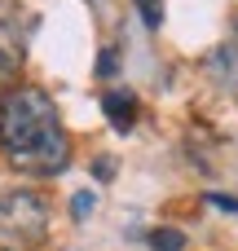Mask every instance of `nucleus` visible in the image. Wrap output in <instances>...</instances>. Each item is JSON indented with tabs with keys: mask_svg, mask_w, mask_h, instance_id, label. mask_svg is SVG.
<instances>
[{
	"mask_svg": "<svg viewBox=\"0 0 238 251\" xmlns=\"http://www.w3.org/2000/svg\"><path fill=\"white\" fill-rule=\"evenodd\" d=\"M132 4H137V13H141V22H146L150 31L163 22V0H132Z\"/></svg>",
	"mask_w": 238,
	"mask_h": 251,
	"instance_id": "39448f33",
	"label": "nucleus"
},
{
	"mask_svg": "<svg viewBox=\"0 0 238 251\" xmlns=\"http://www.w3.org/2000/svg\"><path fill=\"white\" fill-rule=\"evenodd\" d=\"M146 243H150V251H181L185 247V234L181 229H150Z\"/></svg>",
	"mask_w": 238,
	"mask_h": 251,
	"instance_id": "20e7f679",
	"label": "nucleus"
},
{
	"mask_svg": "<svg viewBox=\"0 0 238 251\" xmlns=\"http://www.w3.org/2000/svg\"><path fill=\"white\" fill-rule=\"evenodd\" d=\"M216 207H225V212H238V199H230V194H208Z\"/></svg>",
	"mask_w": 238,
	"mask_h": 251,
	"instance_id": "0eeeda50",
	"label": "nucleus"
},
{
	"mask_svg": "<svg viewBox=\"0 0 238 251\" xmlns=\"http://www.w3.org/2000/svg\"><path fill=\"white\" fill-rule=\"evenodd\" d=\"M88 203H93V194H75V216H84V212H88Z\"/></svg>",
	"mask_w": 238,
	"mask_h": 251,
	"instance_id": "6e6552de",
	"label": "nucleus"
},
{
	"mask_svg": "<svg viewBox=\"0 0 238 251\" xmlns=\"http://www.w3.org/2000/svg\"><path fill=\"white\" fill-rule=\"evenodd\" d=\"M0 150L22 176H57L71 159V137L44 88L13 84L0 97Z\"/></svg>",
	"mask_w": 238,
	"mask_h": 251,
	"instance_id": "f257e3e1",
	"label": "nucleus"
},
{
	"mask_svg": "<svg viewBox=\"0 0 238 251\" xmlns=\"http://www.w3.org/2000/svg\"><path fill=\"white\" fill-rule=\"evenodd\" d=\"M49 238V203L35 190L0 194V251H35Z\"/></svg>",
	"mask_w": 238,
	"mask_h": 251,
	"instance_id": "f03ea898",
	"label": "nucleus"
},
{
	"mask_svg": "<svg viewBox=\"0 0 238 251\" xmlns=\"http://www.w3.org/2000/svg\"><path fill=\"white\" fill-rule=\"evenodd\" d=\"M102 115L119 132H132V124H137V97L124 93V88H110V93H102Z\"/></svg>",
	"mask_w": 238,
	"mask_h": 251,
	"instance_id": "7ed1b4c3",
	"label": "nucleus"
},
{
	"mask_svg": "<svg viewBox=\"0 0 238 251\" xmlns=\"http://www.w3.org/2000/svg\"><path fill=\"white\" fill-rule=\"evenodd\" d=\"M13 75H18V57L0 49V97H4V93L13 88Z\"/></svg>",
	"mask_w": 238,
	"mask_h": 251,
	"instance_id": "423d86ee",
	"label": "nucleus"
},
{
	"mask_svg": "<svg viewBox=\"0 0 238 251\" xmlns=\"http://www.w3.org/2000/svg\"><path fill=\"white\" fill-rule=\"evenodd\" d=\"M234 53H238V13H234Z\"/></svg>",
	"mask_w": 238,
	"mask_h": 251,
	"instance_id": "1a4fd4ad",
	"label": "nucleus"
}]
</instances>
